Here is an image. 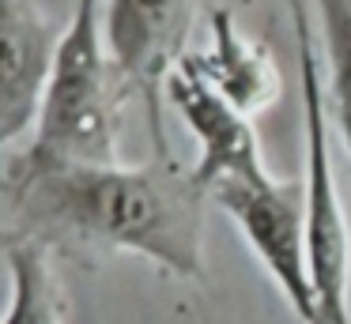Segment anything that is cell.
Segmentation results:
<instances>
[{
	"mask_svg": "<svg viewBox=\"0 0 351 324\" xmlns=\"http://www.w3.org/2000/svg\"><path fill=\"white\" fill-rule=\"evenodd\" d=\"M8 234H53L132 253L178 279H204L208 188L193 166L155 155L140 166H31L8 162Z\"/></svg>",
	"mask_w": 351,
	"mask_h": 324,
	"instance_id": "cell-1",
	"label": "cell"
},
{
	"mask_svg": "<svg viewBox=\"0 0 351 324\" xmlns=\"http://www.w3.org/2000/svg\"><path fill=\"white\" fill-rule=\"evenodd\" d=\"M125 90L129 87L117 75L114 57L106 49L102 0H76L34 136L23 155L12 162L31 170L117 162V132H121L117 117H121Z\"/></svg>",
	"mask_w": 351,
	"mask_h": 324,
	"instance_id": "cell-2",
	"label": "cell"
},
{
	"mask_svg": "<svg viewBox=\"0 0 351 324\" xmlns=\"http://www.w3.org/2000/svg\"><path fill=\"white\" fill-rule=\"evenodd\" d=\"M298 34V64H302V125H306V253L317 298L321 324H351V223L343 211L332 173V140H328V98L321 75L317 45H313L310 15H291Z\"/></svg>",
	"mask_w": 351,
	"mask_h": 324,
	"instance_id": "cell-3",
	"label": "cell"
},
{
	"mask_svg": "<svg viewBox=\"0 0 351 324\" xmlns=\"http://www.w3.org/2000/svg\"><path fill=\"white\" fill-rule=\"evenodd\" d=\"M212 203L230 215L245 245L261 260L283 301L298 324H321L317 298L310 279V253H306V185L302 177L280 181L272 173L253 181H234L212 192Z\"/></svg>",
	"mask_w": 351,
	"mask_h": 324,
	"instance_id": "cell-4",
	"label": "cell"
},
{
	"mask_svg": "<svg viewBox=\"0 0 351 324\" xmlns=\"http://www.w3.org/2000/svg\"><path fill=\"white\" fill-rule=\"evenodd\" d=\"M193 23V0H102V30L117 75L129 90H140L152 117L155 155H170L162 128L167 79L185 57Z\"/></svg>",
	"mask_w": 351,
	"mask_h": 324,
	"instance_id": "cell-5",
	"label": "cell"
},
{
	"mask_svg": "<svg viewBox=\"0 0 351 324\" xmlns=\"http://www.w3.org/2000/svg\"><path fill=\"white\" fill-rule=\"evenodd\" d=\"M167 102L178 110V117L185 121V128L193 132V140L200 147V158L193 162V173L208 188V196L223 185L253 181V177H265L268 173L265 158H261L253 117H245L227 98L215 95L200 79L197 68L189 64V57H182V64L170 72Z\"/></svg>",
	"mask_w": 351,
	"mask_h": 324,
	"instance_id": "cell-6",
	"label": "cell"
},
{
	"mask_svg": "<svg viewBox=\"0 0 351 324\" xmlns=\"http://www.w3.org/2000/svg\"><path fill=\"white\" fill-rule=\"evenodd\" d=\"M61 38L38 0H0V143L8 151L38 125Z\"/></svg>",
	"mask_w": 351,
	"mask_h": 324,
	"instance_id": "cell-7",
	"label": "cell"
},
{
	"mask_svg": "<svg viewBox=\"0 0 351 324\" xmlns=\"http://www.w3.org/2000/svg\"><path fill=\"white\" fill-rule=\"evenodd\" d=\"M208 49L193 53L189 64L200 72V79L215 90L219 98H227L234 110H242L245 117L268 110L272 102H280V68L268 57L265 45L250 42L238 30L234 15L227 8L212 12V30H208Z\"/></svg>",
	"mask_w": 351,
	"mask_h": 324,
	"instance_id": "cell-8",
	"label": "cell"
},
{
	"mask_svg": "<svg viewBox=\"0 0 351 324\" xmlns=\"http://www.w3.org/2000/svg\"><path fill=\"white\" fill-rule=\"evenodd\" d=\"M12 301L4 324H64V286L49 260V241L34 234H4Z\"/></svg>",
	"mask_w": 351,
	"mask_h": 324,
	"instance_id": "cell-9",
	"label": "cell"
},
{
	"mask_svg": "<svg viewBox=\"0 0 351 324\" xmlns=\"http://www.w3.org/2000/svg\"><path fill=\"white\" fill-rule=\"evenodd\" d=\"M321 30L328 45V95H332V117L343 147L351 158V0H317Z\"/></svg>",
	"mask_w": 351,
	"mask_h": 324,
	"instance_id": "cell-10",
	"label": "cell"
},
{
	"mask_svg": "<svg viewBox=\"0 0 351 324\" xmlns=\"http://www.w3.org/2000/svg\"><path fill=\"white\" fill-rule=\"evenodd\" d=\"M283 4H287V12H291V15L306 12V4H302V0H283Z\"/></svg>",
	"mask_w": 351,
	"mask_h": 324,
	"instance_id": "cell-11",
	"label": "cell"
}]
</instances>
